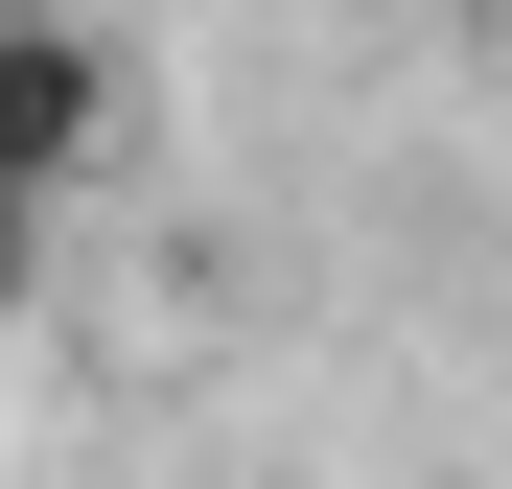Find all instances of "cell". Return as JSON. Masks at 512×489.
I'll return each mask as SVG.
<instances>
[{
	"label": "cell",
	"mask_w": 512,
	"mask_h": 489,
	"mask_svg": "<svg viewBox=\"0 0 512 489\" xmlns=\"http://www.w3.org/2000/svg\"><path fill=\"white\" fill-rule=\"evenodd\" d=\"M94 140H117V47L24 0V24H0V210H47V187H70Z\"/></svg>",
	"instance_id": "cell-1"
},
{
	"label": "cell",
	"mask_w": 512,
	"mask_h": 489,
	"mask_svg": "<svg viewBox=\"0 0 512 489\" xmlns=\"http://www.w3.org/2000/svg\"><path fill=\"white\" fill-rule=\"evenodd\" d=\"M443 24H489V0H443Z\"/></svg>",
	"instance_id": "cell-2"
}]
</instances>
